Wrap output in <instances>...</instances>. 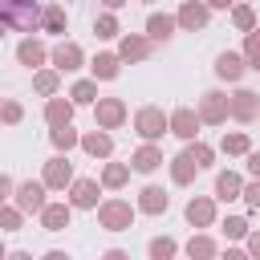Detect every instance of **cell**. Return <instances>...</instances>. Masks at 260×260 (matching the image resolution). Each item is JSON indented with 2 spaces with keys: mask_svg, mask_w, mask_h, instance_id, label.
<instances>
[{
  "mask_svg": "<svg viewBox=\"0 0 260 260\" xmlns=\"http://www.w3.org/2000/svg\"><path fill=\"white\" fill-rule=\"evenodd\" d=\"M244 61H248V69L260 73V24L244 32Z\"/></svg>",
  "mask_w": 260,
  "mask_h": 260,
  "instance_id": "cell-32",
  "label": "cell"
},
{
  "mask_svg": "<svg viewBox=\"0 0 260 260\" xmlns=\"http://www.w3.org/2000/svg\"><path fill=\"white\" fill-rule=\"evenodd\" d=\"M244 240H248V256H260V232H248Z\"/></svg>",
  "mask_w": 260,
  "mask_h": 260,
  "instance_id": "cell-44",
  "label": "cell"
},
{
  "mask_svg": "<svg viewBox=\"0 0 260 260\" xmlns=\"http://www.w3.org/2000/svg\"><path fill=\"white\" fill-rule=\"evenodd\" d=\"M162 167V150L154 146V142H142L134 154H130V171H138V175H150V171H158Z\"/></svg>",
  "mask_w": 260,
  "mask_h": 260,
  "instance_id": "cell-17",
  "label": "cell"
},
{
  "mask_svg": "<svg viewBox=\"0 0 260 260\" xmlns=\"http://www.w3.org/2000/svg\"><path fill=\"white\" fill-rule=\"evenodd\" d=\"M203 4H207V8H223V12H228V8L236 4V0H203Z\"/></svg>",
  "mask_w": 260,
  "mask_h": 260,
  "instance_id": "cell-45",
  "label": "cell"
},
{
  "mask_svg": "<svg viewBox=\"0 0 260 260\" xmlns=\"http://www.w3.org/2000/svg\"><path fill=\"white\" fill-rule=\"evenodd\" d=\"M223 236H228V240H244V236H248V219H244V215H228V219H223Z\"/></svg>",
  "mask_w": 260,
  "mask_h": 260,
  "instance_id": "cell-40",
  "label": "cell"
},
{
  "mask_svg": "<svg viewBox=\"0 0 260 260\" xmlns=\"http://www.w3.org/2000/svg\"><path fill=\"white\" fill-rule=\"evenodd\" d=\"M195 175H199V162H195V158H191L187 150L171 158V183H179V187H187V183H191Z\"/></svg>",
  "mask_w": 260,
  "mask_h": 260,
  "instance_id": "cell-24",
  "label": "cell"
},
{
  "mask_svg": "<svg viewBox=\"0 0 260 260\" xmlns=\"http://www.w3.org/2000/svg\"><path fill=\"white\" fill-rule=\"evenodd\" d=\"M49 61H53L57 73H77L81 61H85V53H81V45H73V41H57V45L49 49Z\"/></svg>",
  "mask_w": 260,
  "mask_h": 260,
  "instance_id": "cell-6",
  "label": "cell"
},
{
  "mask_svg": "<svg viewBox=\"0 0 260 260\" xmlns=\"http://www.w3.org/2000/svg\"><path fill=\"white\" fill-rule=\"evenodd\" d=\"M183 252H187L191 260H195V256L207 260V256H215V240H211V236H191V240L183 244Z\"/></svg>",
  "mask_w": 260,
  "mask_h": 260,
  "instance_id": "cell-34",
  "label": "cell"
},
{
  "mask_svg": "<svg viewBox=\"0 0 260 260\" xmlns=\"http://www.w3.org/2000/svg\"><path fill=\"white\" fill-rule=\"evenodd\" d=\"M207 20H211V8H207L203 0H183V4H179V16H175L179 28L195 32V28H207Z\"/></svg>",
  "mask_w": 260,
  "mask_h": 260,
  "instance_id": "cell-11",
  "label": "cell"
},
{
  "mask_svg": "<svg viewBox=\"0 0 260 260\" xmlns=\"http://www.w3.org/2000/svg\"><path fill=\"white\" fill-rule=\"evenodd\" d=\"M24 228V211L8 199V203H0V232H20Z\"/></svg>",
  "mask_w": 260,
  "mask_h": 260,
  "instance_id": "cell-31",
  "label": "cell"
},
{
  "mask_svg": "<svg viewBox=\"0 0 260 260\" xmlns=\"http://www.w3.org/2000/svg\"><path fill=\"white\" fill-rule=\"evenodd\" d=\"M199 126H203V122H199V114H195L191 106H179L175 114H167V130H171L175 138H183V142H191V138L199 134Z\"/></svg>",
  "mask_w": 260,
  "mask_h": 260,
  "instance_id": "cell-9",
  "label": "cell"
},
{
  "mask_svg": "<svg viewBox=\"0 0 260 260\" xmlns=\"http://www.w3.org/2000/svg\"><path fill=\"white\" fill-rule=\"evenodd\" d=\"M240 199L252 207V211H260V179H252V183H244V191H240Z\"/></svg>",
  "mask_w": 260,
  "mask_h": 260,
  "instance_id": "cell-41",
  "label": "cell"
},
{
  "mask_svg": "<svg viewBox=\"0 0 260 260\" xmlns=\"http://www.w3.org/2000/svg\"><path fill=\"white\" fill-rule=\"evenodd\" d=\"M240 191H244V179L236 175V171H219L215 175V199H240Z\"/></svg>",
  "mask_w": 260,
  "mask_h": 260,
  "instance_id": "cell-26",
  "label": "cell"
},
{
  "mask_svg": "<svg viewBox=\"0 0 260 260\" xmlns=\"http://www.w3.org/2000/svg\"><path fill=\"white\" fill-rule=\"evenodd\" d=\"M187 154L199 162V171H203V167H211V158H215V150H211L207 142H199V138H191V142H187Z\"/></svg>",
  "mask_w": 260,
  "mask_h": 260,
  "instance_id": "cell-37",
  "label": "cell"
},
{
  "mask_svg": "<svg viewBox=\"0 0 260 260\" xmlns=\"http://www.w3.org/2000/svg\"><path fill=\"white\" fill-rule=\"evenodd\" d=\"M150 53H154V41L150 37H138V32H126L122 45H118V57L122 61H146Z\"/></svg>",
  "mask_w": 260,
  "mask_h": 260,
  "instance_id": "cell-15",
  "label": "cell"
},
{
  "mask_svg": "<svg viewBox=\"0 0 260 260\" xmlns=\"http://www.w3.org/2000/svg\"><path fill=\"white\" fill-rule=\"evenodd\" d=\"M12 191H16V183H12L8 175H0V203H8V199H12Z\"/></svg>",
  "mask_w": 260,
  "mask_h": 260,
  "instance_id": "cell-42",
  "label": "cell"
},
{
  "mask_svg": "<svg viewBox=\"0 0 260 260\" xmlns=\"http://www.w3.org/2000/svg\"><path fill=\"white\" fill-rule=\"evenodd\" d=\"M93 32H98L102 41H110V37H118V16H114V12H102V16L93 20Z\"/></svg>",
  "mask_w": 260,
  "mask_h": 260,
  "instance_id": "cell-39",
  "label": "cell"
},
{
  "mask_svg": "<svg viewBox=\"0 0 260 260\" xmlns=\"http://www.w3.org/2000/svg\"><path fill=\"white\" fill-rule=\"evenodd\" d=\"M98 195H102V183H98V179H73V183H69V203L81 207V211L98 207V203H102Z\"/></svg>",
  "mask_w": 260,
  "mask_h": 260,
  "instance_id": "cell-12",
  "label": "cell"
},
{
  "mask_svg": "<svg viewBox=\"0 0 260 260\" xmlns=\"http://www.w3.org/2000/svg\"><path fill=\"white\" fill-rule=\"evenodd\" d=\"M244 69H248V61H244V53H219L215 57V77H223V81H240L244 77Z\"/></svg>",
  "mask_w": 260,
  "mask_h": 260,
  "instance_id": "cell-19",
  "label": "cell"
},
{
  "mask_svg": "<svg viewBox=\"0 0 260 260\" xmlns=\"http://www.w3.org/2000/svg\"><path fill=\"white\" fill-rule=\"evenodd\" d=\"M248 4H252V0H248Z\"/></svg>",
  "mask_w": 260,
  "mask_h": 260,
  "instance_id": "cell-51",
  "label": "cell"
},
{
  "mask_svg": "<svg viewBox=\"0 0 260 260\" xmlns=\"http://www.w3.org/2000/svg\"><path fill=\"white\" fill-rule=\"evenodd\" d=\"M118 69H122V57H118V53H98V57L89 61V73H93L98 81H114Z\"/></svg>",
  "mask_w": 260,
  "mask_h": 260,
  "instance_id": "cell-22",
  "label": "cell"
},
{
  "mask_svg": "<svg viewBox=\"0 0 260 260\" xmlns=\"http://www.w3.org/2000/svg\"><path fill=\"white\" fill-rule=\"evenodd\" d=\"M134 130H138L142 142H158L162 134H171V130H167V114H162L158 106H142V110L134 114Z\"/></svg>",
  "mask_w": 260,
  "mask_h": 260,
  "instance_id": "cell-2",
  "label": "cell"
},
{
  "mask_svg": "<svg viewBox=\"0 0 260 260\" xmlns=\"http://www.w3.org/2000/svg\"><path fill=\"white\" fill-rule=\"evenodd\" d=\"M126 179H130V162H106L98 183L110 187V191H118V187H126Z\"/></svg>",
  "mask_w": 260,
  "mask_h": 260,
  "instance_id": "cell-28",
  "label": "cell"
},
{
  "mask_svg": "<svg viewBox=\"0 0 260 260\" xmlns=\"http://www.w3.org/2000/svg\"><path fill=\"white\" fill-rule=\"evenodd\" d=\"M175 28H179V24H175V16H167V12H150V16H146V37H150V41H171Z\"/></svg>",
  "mask_w": 260,
  "mask_h": 260,
  "instance_id": "cell-21",
  "label": "cell"
},
{
  "mask_svg": "<svg viewBox=\"0 0 260 260\" xmlns=\"http://www.w3.org/2000/svg\"><path fill=\"white\" fill-rule=\"evenodd\" d=\"M187 223H191V228H211V223H215V199L191 195V199H187Z\"/></svg>",
  "mask_w": 260,
  "mask_h": 260,
  "instance_id": "cell-13",
  "label": "cell"
},
{
  "mask_svg": "<svg viewBox=\"0 0 260 260\" xmlns=\"http://www.w3.org/2000/svg\"><path fill=\"white\" fill-rule=\"evenodd\" d=\"M167 207H171V195H167L162 187H154V183H150V187H142V191H138V211H146V215H162Z\"/></svg>",
  "mask_w": 260,
  "mask_h": 260,
  "instance_id": "cell-20",
  "label": "cell"
},
{
  "mask_svg": "<svg viewBox=\"0 0 260 260\" xmlns=\"http://www.w3.org/2000/svg\"><path fill=\"white\" fill-rule=\"evenodd\" d=\"M45 191H49V187H45L41 179H24V183H16V191H12V203H16L24 215H41V207L49 203V199H45Z\"/></svg>",
  "mask_w": 260,
  "mask_h": 260,
  "instance_id": "cell-3",
  "label": "cell"
},
{
  "mask_svg": "<svg viewBox=\"0 0 260 260\" xmlns=\"http://www.w3.org/2000/svg\"><path fill=\"white\" fill-rule=\"evenodd\" d=\"M57 85H61V73H57V69H37V73H32V89H37L41 98H53Z\"/></svg>",
  "mask_w": 260,
  "mask_h": 260,
  "instance_id": "cell-29",
  "label": "cell"
},
{
  "mask_svg": "<svg viewBox=\"0 0 260 260\" xmlns=\"http://www.w3.org/2000/svg\"><path fill=\"white\" fill-rule=\"evenodd\" d=\"M41 28H45V32H65V28H69V16H65V8H61L57 0H49V4L41 8Z\"/></svg>",
  "mask_w": 260,
  "mask_h": 260,
  "instance_id": "cell-25",
  "label": "cell"
},
{
  "mask_svg": "<svg viewBox=\"0 0 260 260\" xmlns=\"http://www.w3.org/2000/svg\"><path fill=\"white\" fill-rule=\"evenodd\" d=\"M45 122H49V126H65V122H73V102L53 93V98L45 102Z\"/></svg>",
  "mask_w": 260,
  "mask_h": 260,
  "instance_id": "cell-23",
  "label": "cell"
},
{
  "mask_svg": "<svg viewBox=\"0 0 260 260\" xmlns=\"http://www.w3.org/2000/svg\"><path fill=\"white\" fill-rule=\"evenodd\" d=\"M199 122H207V126H219V122H228V93H219V89H207L203 98H199Z\"/></svg>",
  "mask_w": 260,
  "mask_h": 260,
  "instance_id": "cell-7",
  "label": "cell"
},
{
  "mask_svg": "<svg viewBox=\"0 0 260 260\" xmlns=\"http://www.w3.org/2000/svg\"><path fill=\"white\" fill-rule=\"evenodd\" d=\"M256 122H260V118H256Z\"/></svg>",
  "mask_w": 260,
  "mask_h": 260,
  "instance_id": "cell-50",
  "label": "cell"
},
{
  "mask_svg": "<svg viewBox=\"0 0 260 260\" xmlns=\"http://www.w3.org/2000/svg\"><path fill=\"white\" fill-rule=\"evenodd\" d=\"M248 175L260 179V150H248Z\"/></svg>",
  "mask_w": 260,
  "mask_h": 260,
  "instance_id": "cell-43",
  "label": "cell"
},
{
  "mask_svg": "<svg viewBox=\"0 0 260 260\" xmlns=\"http://www.w3.org/2000/svg\"><path fill=\"white\" fill-rule=\"evenodd\" d=\"M0 12H4V16H8V24H12V28H20V32H37V28H41V8H37V4L4 0V4H0Z\"/></svg>",
  "mask_w": 260,
  "mask_h": 260,
  "instance_id": "cell-4",
  "label": "cell"
},
{
  "mask_svg": "<svg viewBox=\"0 0 260 260\" xmlns=\"http://www.w3.org/2000/svg\"><path fill=\"white\" fill-rule=\"evenodd\" d=\"M93 118H98L102 130H118L126 122V102L122 98H98L93 102Z\"/></svg>",
  "mask_w": 260,
  "mask_h": 260,
  "instance_id": "cell-8",
  "label": "cell"
},
{
  "mask_svg": "<svg viewBox=\"0 0 260 260\" xmlns=\"http://www.w3.org/2000/svg\"><path fill=\"white\" fill-rule=\"evenodd\" d=\"M49 138H53V146H57V150H73V146L81 142V134L73 130V122H65V126H53V130H49Z\"/></svg>",
  "mask_w": 260,
  "mask_h": 260,
  "instance_id": "cell-30",
  "label": "cell"
},
{
  "mask_svg": "<svg viewBox=\"0 0 260 260\" xmlns=\"http://www.w3.org/2000/svg\"><path fill=\"white\" fill-rule=\"evenodd\" d=\"M16 4H32V0H16Z\"/></svg>",
  "mask_w": 260,
  "mask_h": 260,
  "instance_id": "cell-49",
  "label": "cell"
},
{
  "mask_svg": "<svg viewBox=\"0 0 260 260\" xmlns=\"http://www.w3.org/2000/svg\"><path fill=\"white\" fill-rule=\"evenodd\" d=\"M8 28H12V24H8V16L0 12V41H4V32H8Z\"/></svg>",
  "mask_w": 260,
  "mask_h": 260,
  "instance_id": "cell-47",
  "label": "cell"
},
{
  "mask_svg": "<svg viewBox=\"0 0 260 260\" xmlns=\"http://www.w3.org/2000/svg\"><path fill=\"white\" fill-rule=\"evenodd\" d=\"M41 183H45L49 191H65V187L73 183V162H69L65 154H53V158L45 162V175H41Z\"/></svg>",
  "mask_w": 260,
  "mask_h": 260,
  "instance_id": "cell-10",
  "label": "cell"
},
{
  "mask_svg": "<svg viewBox=\"0 0 260 260\" xmlns=\"http://www.w3.org/2000/svg\"><path fill=\"white\" fill-rule=\"evenodd\" d=\"M16 61H20V65H28V69H41V65L49 61V49H45L37 37H24V41L16 45Z\"/></svg>",
  "mask_w": 260,
  "mask_h": 260,
  "instance_id": "cell-18",
  "label": "cell"
},
{
  "mask_svg": "<svg viewBox=\"0 0 260 260\" xmlns=\"http://www.w3.org/2000/svg\"><path fill=\"white\" fill-rule=\"evenodd\" d=\"M134 203L130 199H102L98 203V223L106 228V232H130V223H134Z\"/></svg>",
  "mask_w": 260,
  "mask_h": 260,
  "instance_id": "cell-1",
  "label": "cell"
},
{
  "mask_svg": "<svg viewBox=\"0 0 260 260\" xmlns=\"http://www.w3.org/2000/svg\"><path fill=\"white\" fill-rule=\"evenodd\" d=\"M4 256H8V248H4V240H0V260H4Z\"/></svg>",
  "mask_w": 260,
  "mask_h": 260,
  "instance_id": "cell-48",
  "label": "cell"
},
{
  "mask_svg": "<svg viewBox=\"0 0 260 260\" xmlns=\"http://www.w3.org/2000/svg\"><path fill=\"white\" fill-rule=\"evenodd\" d=\"M219 150H223V154H248V150H252V138H248L244 130L223 134V138H219Z\"/></svg>",
  "mask_w": 260,
  "mask_h": 260,
  "instance_id": "cell-33",
  "label": "cell"
},
{
  "mask_svg": "<svg viewBox=\"0 0 260 260\" xmlns=\"http://www.w3.org/2000/svg\"><path fill=\"white\" fill-rule=\"evenodd\" d=\"M228 118L236 122H256L260 118V93L256 89H236L228 98Z\"/></svg>",
  "mask_w": 260,
  "mask_h": 260,
  "instance_id": "cell-5",
  "label": "cell"
},
{
  "mask_svg": "<svg viewBox=\"0 0 260 260\" xmlns=\"http://www.w3.org/2000/svg\"><path fill=\"white\" fill-rule=\"evenodd\" d=\"M146 252H150V260H171V256L179 252V244H175L171 236H154V240L146 244Z\"/></svg>",
  "mask_w": 260,
  "mask_h": 260,
  "instance_id": "cell-36",
  "label": "cell"
},
{
  "mask_svg": "<svg viewBox=\"0 0 260 260\" xmlns=\"http://www.w3.org/2000/svg\"><path fill=\"white\" fill-rule=\"evenodd\" d=\"M69 102H73V106H93V102H98V77H81V81H73Z\"/></svg>",
  "mask_w": 260,
  "mask_h": 260,
  "instance_id": "cell-27",
  "label": "cell"
},
{
  "mask_svg": "<svg viewBox=\"0 0 260 260\" xmlns=\"http://www.w3.org/2000/svg\"><path fill=\"white\" fill-rule=\"evenodd\" d=\"M69 219H73V203H69V199H65V203H45V207H41V228H45V232H65Z\"/></svg>",
  "mask_w": 260,
  "mask_h": 260,
  "instance_id": "cell-14",
  "label": "cell"
},
{
  "mask_svg": "<svg viewBox=\"0 0 260 260\" xmlns=\"http://www.w3.org/2000/svg\"><path fill=\"white\" fill-rule=\"evenodd\" d=\"M20 118H24V106L12 102V98H0V122H4V126H16Z\"/></svg>",
  "mask_w": 260,
  "mask_h": 260,
  "instance_id": "cell-38",
  "label": "cell"
},
{
  "mask_svg": "<svg viewBox=\"0 0 260 260\" xmlns=\"http://www.w3.org/2000/svg\"><path fill=\"white\" fill-rule=\"evenodd\" d=\"M102 4H106V8H110V12H118V8H122V4H126V0H102Z\"/></svg>",
  "mask_w": 260,
  "mask_h": 260,
  "instance_id": "cell-46",
  "label": "cell"
},
{
  "mask_svg": "<svg viewBox=\"0 0 260 260\" xmlns=\"http://www.w3.org/2000/svg\"><path fill=\"white\" fill-rule=\"evenodd\" d=\"M85 154H93V158H110L114 154V138H110V130H89V134H81V142H77Z\"/></svg>",
  "mask_w": 260,
  "mask_h": 260,
  "instance_id": "cell-16",
  "label": "cell"
},
{
  "mask_svg": "<svg viewBox=\"0 0 260 260\" xmlns=\"http://www.w3.org/2000/svg\"><path fill=\"white\" fill-rule=\"evenodd\" d=\"M232 24H236L240 32H248V28H256V12H252V4H248V0H240V4H232Z\"/></svg>",
  "mask_w": 260,
  "mask_h": 260,
  "instance_id": "cell-35",
  "label": "cell"
}]
</instances>
